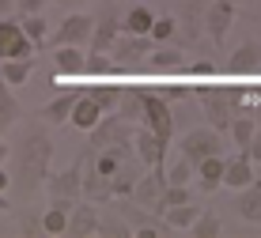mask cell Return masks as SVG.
I'll return each instance as SVG.
<instances>
[{
    "instance_id": "cell-1",
    "label": "cell",
    "mask_w": 261,
    "mask_h": 238,
    "mask_svg": "<svg viewBox=\"0 0 261 238\" xmlns=\"http://www.w3.org/2000/svg\"><path fill=\"white\" fill-rule=\"evenodd\" d=\"M53 155H57V144L46 125H31V129L19 133L12 148V186L23 189L27 197L46 189V178H49V167H53Z\"/></svg>"
},
{
    "instance_id": "cell-2",
    "label": "cell",
    "mask_w": 261,
    "mask_h": 238,
    "mask_svg": "<svg viewBox=\"0 0 261 238\" xmlns=\"http://www.w3.org/2000/svg\"><path fill=\"white\" fill-rule=\"evenodd\" d=\"M87 155H91V148H84L65 170H57V174L49 170V178H46L49 204H57V208H65V212H72V208L84 200V159H87Z\"/></svg>"
},
{
    "instance_id": "cell-3",
    "label": "cell",
    "mask_w": 261,
    "mask_h": 238,
    "mask_svg": "<svg viewBox=\"0 0 261 238\" xmlns=\"http://www.w3.org/2000/svg\"><path fill=\"white\" fill-rule=\"evenodd\" d=\"M133 136H137V121H125L118 110L98 117V125L87 133V148L91 151H102V148H133Z\"/></svg>"
},
{
    "instance_id": "cell-4",
    "label": "cell",
    "mask_w": 261,
    "mask_h": 238,
    "mask_svg": "<svg viewBox=\"0 0 261 238\" xmlns=\"http://www.w3.org/2000/svg\"><path fill=\"white\" fill-rule=\"evenodd\" d=\"M151 49H155L151 34H129V31H121L118 38H114V45H110V57H114V65H118V72H140Z\"/></svg>"
},
{
    "instance_id": "cell-5",
    "label": "cell",
    "mask_w": 261,
    "mask_h": 238,
    "mask_svg": "<svg viewBox=\"0 0 261 238\" xmlns=\"http://www.w3.org/2000/svg\"><path fill=\"white\" fill-rule=\"evenodd\" d=\"M91 31H95V15L87 12H72L61 19V27L46 38L49 49H57V45H87L91 42Z\"/></svg>"
},
{
    "instance_id": "cell-6",
    "label": "cell",
    "mask_w": 261,
    "mask_h": 238,
    "mask_svg": "<svg viewBox=\"0 0 261 238\" xmlns=\"http://www.w3.org/2000/svg\"><path fill=\"white\" fill-rule=\"evenodd\" d=\"M140 125H148L151 133L159 136L163 144L174 140V117H170V102L159 91H144V121Z\"/></svg>"
},
{
    "instance_id": "cell-7",
    "label": "cell",
    "mask_w": 261,
    "mask_h": 238,
    "mask_svg": "<svg viewBox=\"0 0 261 238\" xmlns=\"http://www.w3.org/2000/svg\"><path fill=\"white\" fill-rule=\"evenodd\" d=\"M34 45L31 38H27V31H23V23L15 19V15H4L0 19V61H12V57H34Z\"/></svg>"
},
{
    "instance_id": "cell-8",
    "label": "cell",
    "mask_w": 261,
    "mask_h": 238,
    "mask_svg": "<svg viewBox=\"0 0 261 238\" xmlns=\"http://www.w3.org/2000/svg\"><path fill=\"white\" fill-rule=\"evenodd\" d=\"M121 34V19H118V0H106L102 8H98L95 15V31H91V42H87V49L95 53H110L114 38Z\"/></svg>"
},
{
    "instance_id": "cell-9",
    "label": "cell",
    "mask_w": 261,
    "mask_h": 238,
    "mask_svg": "<svg viewBox=\"0 0 261 238\" xmlns=\"http://www.w3.org/2000/svg\"><path fill=\"white\" fill-rule=\"evenodd\" d=\"M204 12H208V0H178V45H197L201 42V27H204Z\"/></svg>"
},
{
    "instance_id": "cell-10",
    "label": "cell",
    "mask_w": 261,
    "mask_h": 238,
    "mask_svg": "<svg viewBox=\"0 0 261 238\" xmlns=\"http://www.w3.org/2000/svg\"><path fill=\"white\" fill-rule=\"evenodd\" d=\"M80 76H87L84 45H57L53 49V84L57 80H80Z\"/></svg>"
},
{
    "instance_id": "cell-11",
    "label": "cell",
    "mask_w": 261,
    "mask_h": 238,
    "mask_svg": "<svg viewBox=\"0 0 261 238\" xmlns=\"http://www.w3.org/2000/svg\"><path fill=\"white\" fill-rule=\"evenodd\" d=\"M167 148H170V144H163L155 133L148 129V125H140V129H137V136H133V151H137V159H140L148 170L167 167Z\"/></svg>"
},
{
    "instance_id": "cell-12",
    "label": "cell",
    "mask_w": 261,
    "mask_h": 238,
    "mask_svg": "<svg viewBox=\"0 0 261 238\" xmlns=\"http://www.w3.org/2000/svg\"><path fill=\"white\" fill-rule=\"evenodd\" d=\"M178 148H182V155H186V159H193V163L208 159V155H223V144H220V136H216V129H193V133H186Z\"/></svg>"
},
{
    "instance_id": "cell-13",
    "label": "cell",
    "mask_w": 261,
    "mask_h": 238,
    "mask_svg": "<svg viewBox=\"0 0 261 238\" xmlns=\"http://www.w3.org/2000/svg\"><path fill=\"white\" fill-rule=\"evenodd\" d=\"M163 189H167V167L144 170L140 181H137V189H133V200H137V204H144V208H155V200L163 197Z\"/></svg>"
},
{
    "instance_id": "cell-14",
    "label": "cell",
    "mask_w": 261,
    "mask_h": 238,
    "mask_svg": "<svg viewBox=\"0 0 261 238\" xmlns=\"http://www.w3.org/2000/svg\"><path fill=\"white\" fill-rule=\"evenodd\" d=\"M95 231H98V204H91V200H80V204L68 212L65 234H72V238H87V234H95Z\"/></svg>"
},
{
    "instance_id": "cell-15",
    "label": "cell",
    "mask_w": 261,
    "mask_h": 238,
    "mask_svg": "<svg viewBox=\"0 0 261 238\" xmlns=\"http://www.w3.org/2000/svg\"><path fill=\"white\" fill-rule=\"evenodd\" d=\"M144 68H148L151 76H174V72H182V49H174V45H155V49L148 53V61H144Z\"/></svg>"
},
{
    "instance_id": "cell-16",
    "label": "cell",
    "mask_w": 261,
    "mask_h": 238,
    "mask_svg": "<svg viewBox=\"0 0 261 238\" xmlns=\"http://www.w3.org/2000/svg\"><path fill=\"white\" fill-rule=\"evenodd\" d=\"M80 95H84V91H65V95L49 98L46 106H38V117H42L46 125H68V117H72V106L80 102Z\"/></svg>"
},
{
    "instance_id": "cell-17",
    "label": "cell",
    "mask_w": 261,
    "mask_h": 238,
    "mask_svg": "<svg viewBox=\"0 0 261 238\" xmlns=\"http://www.w3.org/2000/svg\"><path fill=\"white\" fill-rule=\"evenodd\" d=\"M231 91H204L201 95V106L208 114V125L212 129H227L231 125Z\"/></svg>"
},
{
    "instance_id": "cell-18",
    "label": "cell",
    "mask_w": 261,
    "mask_h": 238,
    "mask_svg": "<svg viewBox=\"0 0 261 238\" xmlns=\"http://www.w3.org/2000/svg\"><path fill=\"white\" fill-rule=\"evenodd\" d=\"M98 117H102V106H98L95 98L84 91V95H80V102L72 106V117H68V125H72V129H80V133H91L95 125H98Z\"/></svg>"
},
{
    "instance_id": "cell-19",
    "label": "cell",
    "mask_w": 261,
    "mask_h": 238,
    "mask_svg": "<svg viewBox=\"0 0 261 238\" xmlns=\"http://www.w3.org/2000/svg\"><path fill=\"white\" fill-rule=\"evenodd\" d=\"M231 19H235V8H231V0H216V4H208V12H204V27H208L212 42H223V34H227Z\"/></svg>"
},
{
    "instance_id": "cell-20",
    "label": "cell",
    "mask_w": 261,
    "mask_h": 238,
    "mask_svg": "<svg viewBox=\"0 0 261 238\" xmlns=\"http://www.w3.org/2000/svg\"><path fill=\"white\" fill-rule=\"evenodd\" d=\"M27 117V110H23V102L12 95V87L4 84V76H0V133H8V129H15Z\"/></svg>"
},
{
    "instance_id": "cell-21",
    "label": "cell",
    "mask_w": 261,
    "mask_h": 238,
    "mask_svg": "<svg viewBox=\"0 0 261 238\" xmlns=\"http://www.w3.org/2000/svg\"><path fill=\"white\" fill-rule=\"evenodd\" d=\"M84 200H91V204L118 200V197H114V181L106 178V174H98L95 167H87V178H84Z\"/></svg>"
},
{
    "instance_id": "cell-22",
    "label": "cell",
    "mask_w": 261,
    "mask_h": 238,
    "mask_svg": "<svg viewBox=\"0 0 261 238\" xmlns=\"http://www.w3.org/2000/svg\"><path fill=\"white\" fill-rule=\"evenodd\" d=\"M151 23H155V12L148 4H133L121 15V31H129V34H151Z\"/></svg>"
},
{
    "instance_id": "cell-23",
    "label": "cell",
    "mask_w": 261,
    "mask_h": 238,
    "mask_svg": "<svg viewBox=\"0 0 261 238\" xmlns=\"http://www.w3.org/2000/svg\"><path fill=\"white\" fill-rule=\"evenodd\" d=\"M118 114L125 121H144V87H121V98H118Z\"/></svg>"
},
{
    "instance_id": "cell-24",
    "label": "cell",
    "mask_w": 261,
    "mask_h": 238,
    "mask_svg": "<svg viewBox=\"0 0 261 238\" xmlns=\"http://www.w3.org/2000/svg\"><path fill=\"white\" fill-rule=\"evenodd\" d=\"M197 216H201V208L186 200V204H174V208H167V212H163V223L170 227V231H190Z\"/></svg>"
},
{
    "instance_id": "cell-25",
    "label": "cell",
    "mask_w": 261,
    "mask_h": 238,
    "mask_svg": "<svg viewBox=\"0 0 261 238\" xmlns=\"http://www.w3.org/2000/svg\"><path fill=\"white\" fill-rule=\"evenodd\" d=\"M223 167L227 163L220 155H208V159L197 163V178H201V189H220L223 186Z\"/></svg>"
},
{
    "instance_id": "cell-26",
    "label": "cell",
    "mask_w": 261,
    "mask_h": 238,
    "mask_svg": "<svg viewBox=\"0 0 261 238\" xmlns=\"http://www.w3.org/2000/svg\"><path fill=\"white\" fill-rule=\"evenodd\" d=\"M31 57H12V61H4V65H0V76H4V84L8 87H23L27 84V80H31Z\"/></svg>"
},
{
    "instance_id": "cell-27",
    "label": "cell",
    "mask_w": 261,
    "mask_h": 238,
    "mask_svg": "<svg viewBox=\"0 0 261 238\" xmlns=\"http://www.w3.org/2000/svg\"><path fill=\"white\" fill-rule=\"evenodd\" d=\"M110 76H118V65H114V57H110V53L87 49V80H110Z\"/></svg>"
},
{
    "instance_id": "cell-28",
    "label": "cell",
    "mask_w": 261,
    "mask_h": 238,
    "mask_svg": "<svg viewBox=\"0 0 261 238\" xmlns=\"http://www.w3.org/2000/svg\"><path fill=\"white\" fill-rule=\"evenodd\" d=\"M87 95H91L95 102L102 106V114H110V110H118L121 87H114V84H106V80H98V84H91V87H87Z\"/></svg>"
},
{
    "instance_id": "cell-29",
    "label": "cell",
    "mask_w": 261,
    "mask_h": 238,
    "mask_svg": "<svg viewBox=\"0 0 261 238\" xmlns=\"http://www.w3.org/2000/svg\"><path fill=\"white\" fill-rule=\"evenodd\" d=\"M19 23H23L27 38H31L34 45H46V38H49V23L42 19V12H34V15H19Z\"/></svg>"
},
{
    "instance_id": "cell-30",
    "label": "cell",
    "mask_w": 261,
    "mask_h": 238,
    "mask_svg": "<svg viewBox=\"0 0 261 238\" xmlns=\"http://www.w3.org/2000/svg\"><path fill=\"white\" fill-rule=\"evenodd\" d=\"M174 38H178V19H174V15H155V23H151V42L167 45Z\"/></svg>"
},
{
    "instance_id": "cell-31",
    "label": "cell",
    "mask_w": 261,
    "mask_h": 238,
    "mask_svg": "<svg viewBox=\"0 0 261 238\" xmlns=\"http://www.w3.org/2000/svg\"><path fill=\"white\" fill-rule=\"evenodd\" d=\"M239 216L261 219V186H254V181H250V189L239 197Z\"/></svg>"
},
{
    "instance_id": "cell-32",
    "label": "cell",
    "mask_w": 261,
    "mask_h": 238,
    "mask_svg": "<svg viewBox=\"0 0 261 238\" xmlns=\"http://www.w3.org/2000/svg\"><path fill=\"white\" fill-rule=\"evenodd\" d=\"M65 227H68V212H65V208L49 204L46 212H42V231H46V234H65Z\"/></svg>"
},
{
    "instance_id": "cell-33",
    "label": "cell",
    "mask_w": 261,
    "mask_h": 238,
    "mask_svg": "<svg viewBox=\"0 0 261 238\" xmlns=\"http://www.w3.org/2000/svg\"><path fill=\"white\" fill-rule=\"evenodd\" d=\"M257 61H261V49L257 45H242V49L235 53V57H231V72H254L257 68Z\"/></svg>"
},
{
    "instance_id": "cell-34",
    "label": "cell",
    "mask_w": 261,
    "mask_h": 238,
    "mask_svg": "<svg viewBox=\"0 0 261 238\" xmlns=\"http://www.w3.org/2000/svg\"><path fill=\"white\" fill-rule=\"evenodd\" d=\"M223 186H250V167L246 159H235L223 167Z\"/></svg>"
},
{
    "instance_id": "cell-35",
    "label": "cell",
    "mask_w": 261,
    "mask_h": 238,
    "mask_svg": "<svg viewBox=\"0 0 261 238\" xmlns=\"http://www.w3.org/2000/svg\"><path fill=\"white\" fill-rule=\"evenodd\" d=\"M95 234H110V238H125V234H133V227L125 223V216H118V219H102L98 216V231Z\"/></svg>"
},
{
    "instance_id": "cell-36",
    "label": "cell",
    "mask_w": 261,
    "mask_h": 238,
    "mask_svg": "<svg viewBox=\"0 0 261 238\" xmlns=\"http://www.w3.org/2000/svg\"><path fill=\"white\" fill-rule=\"evenodd\" d=\"M193 167H197V163L182 155V159H178L174 167L167 170V181H170V186H186V181H190V174H193Z\"/></svg>"
},
{
    "instance_id": "cell-37",
    "label": "cell",
    "mask_w": 261,
    "mask_h": 238,
    "mask_svg": "<svg viewBox=\"0 0 261 238\" xmlns=\"http://www.w3.org/2000/svg\"><path fill=\"white\" fill-rule=\"evenodd\" d=\"M190 231H193L197 238H208V234H220V219H216L212 212H201V216L193 219V227H190Z\"/></svg>"
},
{
    "instance_id": "cell-38",
    "label": "cell",
    "mask_w": 261,
    "mask_h": 238,
    "mask_svg": "<svg viewBox=\"0 0 261 238\" xmlns=\"http://www.w3.org/2000/svg\"><path fill=\"white\" fill-rule=\"evenodd\" d=\"M49 0H15V15H34V12H42Z\"/></svg>"
},
{
    "instance_id": "cell-39",
    "label": "cell",
    "mask_w": 261,
    "mask_h": 238,
    "mask_svg": "<svg viewBox=\"0 0 261 238\" xmlns=\"http://www.w3.org/2000/svg\"><path fill=\"white\" fill-rule=\"evenodd\" d=\"M250 136H254V129H250V121H239V125H235V140L242 144V148H246V144H250Z\"/></svg>"
},
{
    "instance_id": "cell-40",
    "label": "cell",
    "mask_w": 261,
    "mask_h": 238,
    "mask_svg": "<svg viewBox=\"0 0 261 238\" xmlns=\"http://www.w3.org/2000/svg\"><path fill=\"white\" fill-rule=\"evenodd\" d=\"M159 95H163L167 102H174V98H182V95H186V87H159Z\"/></svg>"
},
{
    "instance_id": "cell-41",
    "label": "cell",
    "mask_w": 261,
    "mask_h": 238,
    "mask_svg": "<svg viewBox=\"0 0 261 238\" xmlns=\"http://www.w3.org/2000/svg\"><path fill=\"white\" fill-rule=\"evenodd\" d=\"M190 72H193V76H212V65H208V61H197Z\"/></svg>"
},
{
    "instance_id": "cell-42",
    "label": "cell",
    "mask_w": 261,
    "mask_h": 238,
    "mask_svg": "<svg viewBox=\"0 0 261 238\" xmlns=\"http://www.w3.org/2000/svg\"><path fill=\"white\" fill-rule=\"evenodd\" d=\"M12 189V170H0V193H8Z\"/></svg>"
},
{
    "instance_id": "cell-43",
    "label": "cell",
    "mask_w": 261,
    "mask_h": 238,
    "mask_svg": "<svg viewBox=\"0 0 261 238\" xmlns=\"http://www.w3.org/2000/svg\"><path fill=\"white\" fill-rule=\"evenodd\" d=\"M4 15H15V0H0V19Z\"/></svg>"
},
{
    "instance_id": "cell-44",
    "label": "cell",
    "mask_w": 261,
    "mask_h": 238,
    "mask_svg": "<svg viewBox=\"0 0 261 238\" xmlns=\"http://www.w3.org/2000/svg\"><path fill=\"white\" fill-rule=\"evenodd\" d=\"M49 4H61V8H80V4H87V0H49Z\"/></svg>"
},
{
    "instance_id": "cell-45",
    "label": "cell",
    "mask_w": 261,
    "mask_h": 238,
    "mask_svg": "<svg viewBox=\"0 0 261 238\" xmlns=\"http://www.w3.org/2000/svg\"><path fill=\"white\" fill-rule=\"evenodd\" d=\"M8 155H12V148H8V144H4V140H0V163H4V159H8Z\"/></svg>"
},
{
    "instance_id": "cell-46",
    "label": "cell",
    "mask_w": 261,
    "mask_h": 238,
    "mask_svg": "<svg viewBox=\"0 0 261 238\" xmlns=\"http://www.w3.org/2000/svg\"><path fill=\"white\" fill-rule=\"evenodd\" d=\"M0 231H4V227H0Z\"/></svg>"
}]
</instances>
